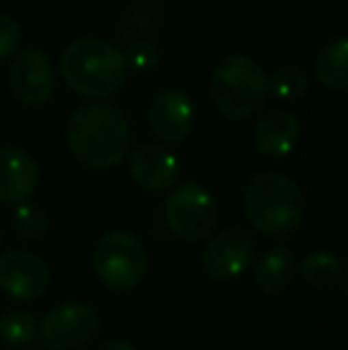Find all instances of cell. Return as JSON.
I'll list each match as a JSON object with an SVG mask.
<instances>
[{
    "label": "cell",
    "instance_id": "6da1fadb",
    "mask_svg": "<svg viewBox=\"0 0 348 350\" xmlns=\"http://www.w3.org/2000/svg\"><path fill=\"white\" fill-rule=\"evenodd\" d=\"M65 136L75 160L91 170H110L120 165L131 143L124 112L101 100L77 107L67 122Z\"/></svg>",
    "mask_w": 348,
    "mask_h": 350
},
{
    "label": "cell",
    "instance_id": "7a4b0ae2",
    "mask_svg": "<svg viewBox=\"0 0 348 350\" xmlns=\"http://www.w3.org/2000/svg\"><path fill=\"white\" fill-rule=\"evenodd\" d=\"M243 212L258 234L267 239H286L303 221L306 196L291 176L265 170L246 181Z\"/></svg>",
    "mask_w": 348,
    "mask_h": 350
},
{
    "label": "cell",
    "instance_id": "3957f363",
    "mask_svg": "<svg viewBox=\"0 0 348 350\" xmlns=\"http://www.w3.org/2000/svg\"><path fill=\"white\" fill-rule=\"evenodd\" d=\"M60 72L77 96L103 100L124 83L126 62L122 51L112 43L101 38H77L62 51Z\"/></svg>",
    "mask_w": 348,
    "mask_h": 350
},
{
    "label": "cell",
    "instance_id": "277c9868",
    "mask_svg": "<svg viewBox=\"0 0 348 350\" xmlns=\"http://www.w3.org/2000/svg\"><path fill=\"white\" fill-rule=\"evenodd\" d=\"M210 98L229 120H248L269 100V79L253 57L227 55L210 79Z\"/></svg>",
    "mask_w": 348,
    "mask_h": 350
},
{
    "label": "cell",
    "instance_id": "5b68a950",
    "mask_svg": "<svg viewBox=\"0 0 348 350\" xmlns=\"http://www.w3.org/2000/svg\"><path fill=\"white\" fill-rule=\"evenodd\" d=\"M93 267L107 288L124 293L136 288L146 277V248L131 231H107L93 250Z\"/></svg>",
    "mask_w": 348,
    "mask_h": 350
},
{
    "label": "cell",
    "instance_id": "8992f818",
    "mask_svg": "<svg viewBox=\"0 0 348 350\" xmlns=\"http://www.w3.org/2000/svg\"><path fill=\"white\" fill-rule=\"evenodd\" d=\"M219 219V205L205 186L189 181L179 184L165 203V221L176 239L186 243L205 241Z\"/></svg>",
    "mask_w": 348,
    "mask_h": 350
},
{
    "label": "cell",
    "instance_id": "52a82bcc",
    "mask_svg": "<svg viewBox=\"0 0 348 350\" xmlns=\"http://www.w3.org/2000/svg\"><path fill=\"white\" fill-rule=\"evenodd\" d=\"M101 332V314L86 303H67L53 308L43 317L41 338L51 350H79Z\"/></svg>",
    "mask_w": 348,
    "mask_h": 350
},
{
    "label": "cell",
    "instance_id": "ba28073f",
    "mask_svg": "<svg viewBox=\"0 0 348 350\" xmlns=\"http://www.w3.org/2000/svg\"><path fill=\"white\" fill-rule=\"evenodd\" d=\"M256 243L246 229L229 226L208 241L203 250V269L215 281H234L253 262Z\"/></svg>",
    "mask_w": 348,
    "mask_h": 350
},
{
    "label": "cell",
    "instance_id": "9c48e42d",
    "mask_svg": "<svg viewBox=\"0 0 348 350\" xmlns=\"http://www.w3.org/2000/svg\"><path fill=\"white\" fill-rule=\"evenodd\" d=\"M8 83L12 96L22 105L38 107L48 103L55 91V70H53L51 57L36 48L22 51L10 65Z\"/></svg>",
    "mask_w": 348,
    "mask_h": 350
},
{
    "label": "cell",
    "instance_id": "30bf717a",
    "mask_svg": "<svg viewBox=\"0 0 348 350\" xmlns=\"http://www.w3.org/2000/svg\"><path fill=\"white\" fill-rule=\"evenodd\" d=\"M51 286V269L29 250H8L0 258V291L14 300H36Z\"/></svg>",
    "mask_w": 348,
    "mask_h": 350
},
{
    "label": "cell",
    "instance_id": "8fae6325",
    "mask_svg": "<svg viewBox=\"0 0 348 350\" xmlns=\"http://www.w3.org/2000/svg\"><path fill=\"white\" fill-rule=\"evenodd\" d=\"M193 105L191 98L184 91H163L153 98L148 110V122L153 134L158 136V141L165 143H179L193 129Z\"/></svg>",
    "mask_w": 348,
    "mask_h": 350
},
{
    "label": "cell",
    "instance_id": "7c38bea8",
    "mask_svg": "<svg viewBox=\"0 0 348 350\" xmlns=\"http://www.w3.org/2000/svg\"><path fill=\"white\" fill-rule=\"evenodd\" d=\"M131 179L146 191H168L179 179V160L158 143H141L129 155Z\"/></svg>",
    "mask_w": 348,
    "mask_h": 350
},
{
    "label": "cell",
    "instance_id": "4fadbf2b",
    "mask_svg": "<svg viewBox=\"0 0 348 350\" xmlns=\"http://www.w3.org/2000/svg\"><path fill=\"white\" fill-rule=\"evenodd\" d=\"M41 172L29 152L19 148H0V200L24 203L38 189Z\"/></svg>",
    "mask_w": 348,
    "mask_h": 350
},
{
    "label": "cell",
    "instance_id": "5bb4252c",
    "mask_svg": "<svg viewBox=\"0 0 348 350\" xmlns=\"http://www.w3.org/2000/svg\"><path fill=\"white\" fill-rule=\"evenodd\" d=\"M301 124L289 110H272L253 129V146L265 157H284L296 148Z\"/></svg>",
    "mask_w": 348,
    "mask_h": 350
},
{
    "label": "cell",
    "instance_id": "9a60e30c",
    "mask_svg": "<svg viewBox=\"0 0 348 350\" xmlns=\"http://www.w3.org/2000/svg\"><path fill=\"white\" fill-rule=\"evenodd\" d=\"M296 274V255L289 245L279 243L269 248L253 267V281L267 295L282 293Z\"/></svg>",
    "mask_w": 348,
    "mask_h": 350
},
{
    "label": "cell",
    "instance_id": "2e32d148",
    "mask_svg": "<svg viewBox=\"0 0 348 350\" xmlns=\"http://www.w3.org/2000/svg\"><path fill=\"white\" fill-rule=\"evenodd\" d=\"M315 79L334 93L348 88V38L336 36L330 41L315 60Z\"/></svg>",
    "mask_w": 348,
    "mask_h": 350
},
{
    "label": "cell",
    "instance_id": "e0dca14e",
    "mask_svg": "<svg viewBox=\"0 0 348 350\" xmlns=\"http://www.w3.org/2000/svg\"><path fill=\"white\" fill-rule=\"evenodd\" d=\"M301 279L308 286L315 288H327L334 284H346V265L336 255L327 250H315L308 253L301 262Z\"/></svg>",
    "mask_w": 348,
    "mask_h": 350
},
{
    "label": "cell",
    "instance_id": "ac0fdd59",
    "mask_svg": "<svg viewBox=\"0 0 348 350\" xmlns=\"http://www.w3.org/2000/svg\"><path fill=\"white\" fill-rule=\"evenodd\" d=\"M308 74L298 65H284L269 79V96H274L282 103H296L308 93Z\"/></svg>",
    "mask_w": 348,
    "mask_h": 350
},
{
    "label": "cell",
    "instance_id": "d6986e66",
    "mask_svg": "<svg viewBox=\"0 0 348 350\" xmlns=\"http://www.w3.org/2000/svg\"><path fill=\"white\" fill-rule=\"evenodd\" d=\"M38 324L31 312L24 310H10L0 317V338L10 346H29L36 341Z\"/></svg>",
    "mask_w": 348,
    "mask_h": 350
},
{
    "label": "cell",
    "instance_id": "ffe728a7",
    "mask_svg": "<svg viewBox=\"0 0 348 350\" xmlns=\"http://www.w3.org/2000/svg\"><path fill=\"white\" fill-rule=\"evenodd\" d=\"M48 212L41 208V205L34 203H19L17 210H14V229L22 239L27 241H38L48 234Z\"/></svg>",
    "mask_w": 348,
    "mask_h": 350
},
{
    "label": "cell",
    "instance_id": "44dd1931",
    "mask_svg": "<svg viewBox=\"0 0 348 350\" xmlns=\"http://www.w3.org/2000/svg\"><path fill=\"white\" fill-rule=\"evenodd\" d=\"M126 67L136 72H150L160 65V48L150 41H131L129 46L122 51Z\"/></svg>",
    "mask_w": 348,
    "mask_h": 350
},
{
    "label": "cell",
    "instance_id": "7402d4cb",
    "mask_svg": "<svg viewBox=\"0 0 348 350\" xmlns=\"http://www.w3.org/2000/svg\"><path fill=\"white\" fill-rule=\"evenodd\" d=\"M19 46H22V27L14 17L0 12V60L17 53Z\"/></svg>",
    "mask_w": 348,
    "mask_h": 350
},
{
    "label": "cell",
    "instance_id": "603a6c76",
    "mask_svg": "<svg viewBox=\"0 0 348 350\" xmlns=\"http://www.w3.org/2000/svg\"><path fill=\"white\" fill-rule=\"evenodd\" d=\"M98 350H136L134 346H131L129 341H120V338H117V341H107V343H103L101 348Z\"/></svg>",
    "mask_w": 348,
    "mask_h": 350
}]
</instances>
